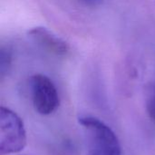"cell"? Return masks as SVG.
Here are the masks:
<instances>
[{
    "label": "cell",
    "instance_id": "6da1fadb",
    "mask_svg": "<svg viewBox=\"0 0 155 155\" xmlns=\"http://www.w3.org/2000/svg\"><path fill=\"white\" fill-rule=\"evenodd\" d=\"M78 123L83 130L86 155H123L117 135L104 122L93 115L82 114Z\"/></svg>",
    "mask_w": 155,
    "mask_h": 155
},
{
    "label": "cell",
    "instance_id": "7a4b0ae2",
    "mask_svg": "<svg viewBox=\"0 0 155 155\" xmlns=\"http://www.w3.org/2000/svg\"><path fill=\"white\" fill-rule=\"evenodd\" d=\"M27 143L26 131L20 116L8 107L0 108V154L20 153Z\"/></svg>",
    "mask_w": 155,
    "mask_h": 155
},
{
    "label": "cell",
    "instance_id": "3957f363",
    "mask_svg": "<svg viewBox=\"0 0 155 155\" xmlns=\"http://www.w3.org/2000/svg\"><path fill=\"white\" fill-rule=\"evenodd\" d=\"M30 96L33 106L39 114L50 115L60 104L59 94L54 82L46 75L35 74L29 80Z\"/></svg>",
    "mask_w": 155,
    "mask_h": 155
},
{
    "label": "cell",
    "instance_id": "277c9868",
    "mask_svg": "<svg viewBox=\"0 0 155 155\" xmlns=\"http://www.w3.org/2000/svg\"><path fill=\"white\" fill-rule=\"evenodd\" d=\"M27 35L29 38L41 49L51 54L65 56L69 53L68 44L45 27H33L28 31Z\"/></svg>",
    "mask_w": 155,
    "mask_h": 155
},
{
    "label": "cell",
    "instance_id": "5b68a950",
    "mask_svg": "<svg viewBox=\"0 0 155 155\" xmlns=\"http://www.w3.org/2000/svg\"><path fill=\"white\" fill-rule=\"evenodd\" d=\"M13 63V52L8 45H1L0 48V76L4 78L10 71Z\"/></svg>",
    "mask_w": 155,
    "mask_h": 155
},
{
    "label": "cell",
    "instance_id": "8992f818",
    "mask_svg": "<svg viewBox=\"0 0 155 155\" xmlns=\"http://www.w3.org/2000/svg\"><path fill=\"white\" fill-rule=\"evenodd\" d=\"M146 109L150 118L153 120L155 124V86L152 89L147 101H146Z\"/></svg>",
    "mask_w": 155,
    "mask_h": 155
},
{
    "label": "cell",
    "instance_id": "52a82bcc",
    "mask_svg": "<svg viewBox=\"0 0 155 155\" xmlns=\"http://www.w3.org/2000/svg\"><path fill=\"white\" fill-rule=\"evenodd\" d=\"M78 1L80 3H82L83 5H84L91 6V7L97 6L103 2V0H78Z\"/></svg>",
    "mask_w": 155,
    "mask_h": 155
}]
</instances>
